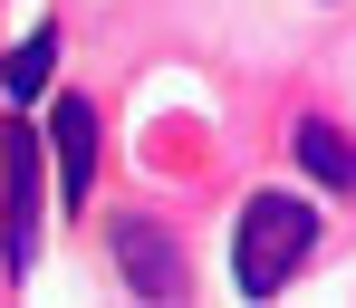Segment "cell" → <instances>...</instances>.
<instances>
[{
  "mask_svg": "<svg viewBox=\"0 0 356 308\" xmlns=\"http://www.w3.org/2000/svg\"><path fill=\"white\" fill-rule=\"evenodd\" d=\"M39 145L49 135L0 125V250H10V270L39 260Z\"/></svg>",
  "mask_w": 356,
  "mask_h": 308,
  "instance_id": "2",
  "label": "cell"
},
{
  "mask_svg": "<svg viewBox=\"0 0 356 308\" xmlns=\"http://www.w3.org/2000/svg\"><path fill=\"white\" fill-rule=\"evenodd\" d=\"M49 58H58V29H29V39L0 58V87H10V97H39V87H49Z\"/></svg>",
  "mask_w": 356,
  "mask_h": 308,
  "instance_id": "6",
  "label": "cell"
},
{
  "mask_svg": "<svg viewBox=\"0 0 356 308\" xmlns=\"http://www.w3.org/2000/svg\"><path fill=\"white\" fill-rule=\"evenodd\" d=\"M116 270L145 289V299H183V279H193V270H183V241L164 232V222H145V212L116 222Z\"/></svg>",
  "mask_w": 356,
  "mask_h": 308,
  "instance_id": "3",
  "label": "cell"
},
{
  "mask_svg": "<svg viewBox=\"0 0 356 308\" xmlns=\"http://www.w3.org/2000/svg\"><path fill=\"white\" fill-rule=\"evenodd\" d=\"M49 164H58V202L77 212L87 184H97V106L87 97H58L49 106Z\"/></svg>",
  "mask_w": 356,
  "mask_h": 308,
  "instance_id": "4",
  "label": "cell"
},
{
  "mask_svg": "<svg viewBox=\"0 0 356 308\" xmlns=\"http://www.w3.org/2000/svg\"><path fill=\"white\" fill-rule=\"evenodd\" d=\"M318 250V202L308 193H250L232 232V289L241 299H280Z\"/></svg>",
  "mask_w": 356,
  "mask_h": 308,
  "instance_id": "1",
  "label": "cell"
},
{
  "mask_svg": "<svg viewBox=\"0 0 356 308\" xmlns=\"http://www.w3.org/2000/svg\"><path fill=\"white\" fill-rule=\"evenodd\" d=\"M289 145H298V164H308L318 184H337V193H356V145H347V135H337V125H327V116H298V135H289Z\"/></svg>",
  "mask_w": 356,
  "mask_h": 308,
  "instance_id": "5",
  "label": "cell"
}]
</instances>
